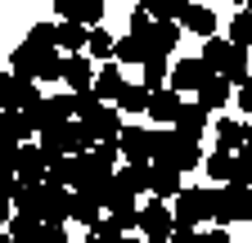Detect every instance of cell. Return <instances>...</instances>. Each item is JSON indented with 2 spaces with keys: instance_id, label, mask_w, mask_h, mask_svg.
Wrapping results in <instances>:
<instances>
[{
  "instance_id": "d590c367",
  "label": "cell",
  "mask_w": 252,
  "mask_h": 243,
  "mask_svg": "<svg viewBox=\"0 0 252 243\" xmlns=\"http://www.w3.org/2000/svg\"><path fill=\"white\" fill-rule=\"evenodd\" d=\"M36 243H68V230H63V221H45L41 234H36Z\"/></svg>"
},
{
  "instance_id": "7c38bea8",
  "label": "cell",
  "mask_w": 252,
  "mask_h": 243,
  "mask_svg": "<svg viewBox=\"0 0 252 243\" xmlns=\"http://www.w3.org/2000/svg\"><path fill=\"white\" fill-rule=\"evenodd\" d=\"M144 41H149V54H162V59H167V54L180 45V23H176V18H153V27H149Z\"/></svg>"
},
{
  "instance_id": "603a6c76",
  "label": "cell",
  "mask_w": 252,
  "mask_h": 243,
  "mask_svg": "<svg viewBox=\"0 0 252 243\" xmlns=\"http://www.w3.org/2000/svg\"><path fill=\"white\" fill-rule=\"evenodd\" d=\"M203 171H207V180H220V185H230V176H234V153L216 144V153H207V158H203Z\"/></svg>"
},
{
  "instance_id": "4316f807",
  "label": "cell",
  "mask_w": 252,
  "mask_h": 243,
  "mask_svg": "<svg viewBox=\"0 0 252 243\" xmlns=\"http://www.w3.org/2000/svg\"><path fill=\"white\" fill-rule=\"evenodd\" d=\"M140 86H149V90L171 86V77H167V59H162V54H149V59H144V77H140Z\"/></svg>"
},
{
  "instance_id": "d4e9b609",
  "label": "cell",
  "mask_w": 252,
  "mask_h": 243,
  "mask_svg": "<svg viewBox=\"0 0 252 243\" xmlns=\"http://www.w3.org/2000/svg\"><path fill=\"white\" fill-rule=\"evenodd\" d=\"M180 27H189L194 36H212V32H216V14H212L207 5H189L185 18H180Z\"/></svg>"
},
{
  "instance_id": "1f68e13d",
  "label": "cell",
  "mask_w": 252,
  "mask_h": 243,
  "mask_svg": "<svg viewBox=\"0 0 252 243\" xmlns=\"http://www.w3.org/2000/svg\"><path fill=\"white\" fill-rule=\"evenodd\" d=\"M86 243H122V230L108 216H99L94 225H86Z\"/></svg>"
},
{
  "instance_id": "ab89813d",
  "label": "cell",
  "mask_w": 252,
  "mask_h": 243,
  "mask_svg": "<svg viewBox=\"0 0 252 243\" xmlns=\"http://www.w3.org/2000/svg\"><path fill=\"white\" fill-rule=\"evenodd\" d=\"M198 243H230V234H225V225H216V230H203Z\"/></svg>"
},
{
  "instance_id": "9a60e30c",
  "label": "cell",
  "mask_w": 252,
  "mask_h": 243,
  "mask_svg": "<svg viewBox=\"0 0 252 243\" xmlns=\"http://www.w3.org/2000/svg\"><path fill=\"white\" fill-rule=\"evenodd\" d=\"M234 54H239V45H234V41L207 36V45H203V63H207L212 72H220V77H225V72H230V63H234Z\"/></svg>"
},
{
  "instance_id": "7bdbcfd3",
  "label": "cell",
  "mask_w": 252,
  "mask_h": 243,
  "mask_svg": "<svg viewBox=\"0 0 252 243\" xmlns=\"http://www.w3.org/2000/svg\"><path fill=\"white\" fill-rule=\"evenodd\" d=\"M243 9H252V0H243Z\"/></svg>"
},
{
  "instance_id": "f1b7e54d",
  "label": "cell",
  "mask_w": 252,
  "mask_h": 243,
  "mask_svg": "<svg viewBox=\"0 0 252 243\" xmlns=\"http://www.w3.org/2000/svg\"><path fill=\"white\" fill-rule=\"evenodd\" d=\"M135 5H144L153 18H185V9H189V0H135Z\"/></svg>"
},
{
  "instance_id": "8fae6325",
  "label": "cell",
  "mask_w": 252,
  "mask_h": 243,
  "mask_svg": "<svg viewBox=\"0 0 252 243\" xmlns=\"http://www.w3.org/2000/svg\"><path fill=\"white\" fill-rule=\"evenodd\" d=\"M63 81H68V90L77 95V90H90L94 86V59L81 50V54H68L63 59Z\"/></svg>"
},
{
  "instance_id": "ee69618b",
  "label": "cell",
  "mask_w": 252,
  "mask_h": 243,
  "mask_svg": "<svg viewBox=\"0 0 252 243\" xmlns=\"http://www.w3.org/2000/svg\"><path fill=\"white\" fill-rule=\"evenodd\" d=\"M14 243H23V239H14Z\"/></svg>"
},
{
  "instance_id": "836d02e7",
  "label": "cell",
  "mask_w": 252,
  "mask_h": 243,
  "mask_svg": "<svg viewBox=\"0 0 252 243\" xmlns=\"http://www.w3.org/2000/svg\"><path fill=\"white\" fill-rule=\"evenodd\" d=\"M27 41L41 45V50H59V23H36V27L27 32Z\"/></svg>"
},
{
  "instance_id": "8d00e7d4",
  "label": "cell",
  "mask_w": 252,
  "mask_h": 243,
  "mask_svg": "<svg viewBox=\"0 0 252 243\" xmlns=\"http://www.w3.org/2000/svg\"><path fill=\"white\" fill-rule=\"evenodd\" d=\"M230 185H252V162L243 153H234V176H230Z\"/></svg>"
},
{
  "instance_id": "f546056e",
  "label": "cell",
  "mask_w": 252,
  "mask_h": 243,
  "mask_svg": "<svg viewBox=\"0 0 252 243\" xmlns=\"http://www.w3.org/2000/svg\"><path fill=\"white\" fill-rule=\"evenodd\" d=\"M41 225H45V221H36V216H27V212H18V216L9 221V239H23V243H36Z\"/></svg>"
},
{
  "instance_id": "cb8c5ba5",
  "label": "cell",
  "mask_w": 252,
  "mask_h": 243,
  "mask_svg": "<svg viewBox=\"0 0 252 243\" xmlns=\"http://www.w3.org/2000/svg\"><path fill=\"white\" fill-rule=\"evenodd\" d=\"M99 212H104V198H94V194H86V189H77V194H72V212H68L72 221L94 225V221H99Z\"/></svg>"
},
{
  "instance_id": "7a4b0ae2",
  "label": "cell",
  "mask_w": 252,
  "mask_h": 243,
  "mask_svg": "<svg viewBox=\"0 0 252 243\" xmlns=\"http://www.w3.org/2000/svg\"><path fill=\"white\" fill-rule=\"evenodd\" d=\"M9 68L18 77H36V81H59L63 77V54L59 50H41V45H32L23 41L14 54H9Z\"/></svg>"
},
{
  "instance_id": "52a82bcc",
  "label": "cell",
  "mask_w": 252,
  "mask_h": 243,
  "mask_svg": "<svg viewBox=\"0 0 252 243\" xmlns=\"http://www.w3.org/2000/svg\"><path fill=\"white\" fill-rule=\"evenodd\" d=\"M171 225H176V212L162 203V198H153L149 207H140V234L149 243H167L171 239Z\"/></svg>"
},
{
  "instance_id": "9c48e42d",
  "label": "cell",
  "mask_w": 252,
  "mask_h": 243,
  "mask_svg": "<svg viewBox=\"0 0 252 243\" xmlns=\"http://www.w3.org/2000/svg\"><path fill=\"white\" fill-rule=\"evenodd\" d=\"M14 171H18V180H23V185H45L50 162H45V153H41V144H18Z\"/></svg>"
},
{
  "instance_id": "83f0119b",
  "label": "cell",
  "mask_w": 252,
  "mask_h": 243,
  "mask_svg": "<svg viewBox=\"0 0 252 243\" xmlns=\"http://www.w3.org/2000/svg\"><path fill=\"white\" fill-rule=\"evenodd\" d=\"M149 59V41L144 36H122L117 41V63H144Z\"/></svg>"
},
{
  "instance_id": "7402d4cb",
  "label": "cell",
  "mask_w": 252,
  "mask_h": 243,
  "mask_svg": "<svg viewBox=\"0 0 252 243\" xmlns=\"http://www.w3.org/2000/svg\"><path fill=\"white\" fill-rule=\"evenodd\" d=\"M176 131H180V135L203 140V131H207V108H203V104H185L180 117H176Z\"/></svg>"
},
{
  "instance_id": "e575fe53",
  "label": "cell",
  "mask_w": 252,
  "mask_h": 243,
  "mask_svg": "<svg viewBox=\"0 0 252 243\" xmlns=\"http://www.w3.org/2000/svg\"><path fill=\"white\" fill-rule=\"evenodd\" d=\"M90 158L99 162V167H108V171H113V167H117V158H122V149H117V140H99V144L90 149Z\"/></svg>"
},
{
  "instance_id": "484cf974",
  "label": "cell",
  "mask_w": 252,
  "mask_h": 243,
  "mask_svg": "<svg viewBox=\"0 0 252 243\" xmlns=\"http://www.w3.org/2000/svg\"><path fill=\"white\" fill-rule=\"evenodd\" d=\"M86 54L99 59V63H108V59H117V41L104 32V27H90V41H86Z\"/></svg>"
},
{
  "instance_id": "44dd1931",
  "label": "cell",
  "mask_w": 252,
  "mask_h": 243,
  "mask_svg": "<svg viewBox=\"0 0 252 243\" xmlns=\"http://www.w3.org/2000/svg\"><path fill=\"white\" fill-rule=\"evenodd\" d=\"M149 99H153V90H149V86H122V95H117V113L140 117V113H149Z\"/></svg>"
},
{
  "instance_id": "2e32d148",
  "label": "cell",
  "mask_w": 252,
  "mask_h": 243,
  "mask_svg": "<svg viewBox=\"0 0 252 243\" xmlns=\"http://www.w3.org/2000/svg\"><path fill=\"white\" fill-rule=\"evenodd\" d=\"M180 176H185V171H176V167H167V162H153L149 194H153V198H162V203H167V198H176V194L185 189V185H180Z\"/></svg>"
},
{
  "instance_id": "ac0fdd59",
  "label": "cell",
  "mask_w": 252,
  "mask_h": 243,
  "mask_svg": "<svg viewBox=\"0 0 252 243\" xmlns=\"http://www.w3.org/2000/svg\"><path fill=\"white\" fill-rule=\"evenodd\" d=\"M230 90H234V86H230L225 77H220V72H212V77L198 86V104H203L207 113H212V108H225V104H230Z\"/></svg>"
},
{
  "instance_id": "5bb4252c",
  "label": "cell",
  "mask_w": 252,
  "mask_h": 243,
  "mask_svg": "<svg viewBox=\"0 0 252 243\" xmlns=\"http://www.w3.org/2000/svg\"><path fill=\"white\" fill-rule=\"evenodd\" d=\"M54 9H59V18H77V23H86V27H99L104 0H54Z\"/></svg>"
},
{
  "instance_id": "d6986e66",
  "label": "cell",
  "mask_w": 252,
  "mask_h": 243,
  "mask_svg": "<svg viewBox=\"0 0 252 243\" xmlns=\"http://www.w3.org/2000/svg\"><path fill=\"white\" fill-rule=\"evenodd\" d=\"M86 41H90V27L86 23H77V18H63L59 23V50L63 54H81Z\"/></svg>"
},
{
  "instance_id": "60d3db41",
  "label": "cell",
  "mask_w": 252,
  "mask_h": 243,
  "mask_svg": "<svg viewBox=\"0 0 252 243\" xmlns=\"http://www.w3.org/2000/svg\"><path fill=\"white\" fill-rule=\"evenodd\" d=\"M239 108H243V113H252V77L239 86Z\"/></svg>"
},
{
  "instance_id": "4dcf8cb0",
  "label": "cell",
  "mask_w": 252,
  "mask_h": 243,
  "mask_svg": "<svg viewBox=\"0 0 252 243\" xmlns=\"http://www.w3.org/2000/svg\"><path fill=\"white\" fill-rule=\"evenodd\" d=\"M108 221L126 234V230H140V207L135 203H117V207H108Z\"/></svg>"
},
{
  "instance_id": "3957f363",
  "label": "cell",
  "mask_w": 252,
  "mask_h": 243,
  "mask_svg": "<svg viewBox=\"0 0 252 243\" xmlns=\"http://www.w3.org/2000/svg\"><path fill=\"white\" fill-rule=\"evenodd\" d=\"M212 221L216 225L252 221V185H216L212 189Z\"/></svg>"
},
{
  "instance_id": "f35d334b",
  "label": "cell",
  "mask_w": 252,
  "mask_h": 243,
  "mask_svg": "<svg viewBox=\"0 0 252 243\" xmlns=\"http://www.w3.org/2000/svg\"><path fill=\"white\" fill-rule=\"evenodd\" d=\"M9 95H14V72H0V108H9Z\"/></svg>"
},
{
  "instance_id": "6da1fadb",
  "label": "cell",
  "mask_w": 252,
  "mask_h": 243,
  "mask_svg": "<svg viewBox=\"0 0 252 243\" xmlns=\"http://www.w3.org/2000/svg\"><path fill=\"white\" fill-rule=\"evenodd\" d=\"M153 162H167L176 171H194L203 167V149L194 135H180V131H153Z\"/></svg>"
},
{
  "instance_id": "b9f144b4",
  "label": "cell",
  "mask_w": 252,
  "mask_h": 243,
  "mask_svg": "<svg viewBox=\"0 0 252 243\" xmlns=\"http://www.w3.org/2000/svg\"><path fill=\"white\" fill-rule=\"evenodd\" d=\"M0 243H14V239H9V234H5V230H0Z\"/></svg>"
},
{
  "instance_id": "8992f818",
  "label": "cell",
  "mask_w": 252,
  "mask_h": 243,
  "mask_svg": "<svg viewBox=\"0 0 252 243\" xmlns=\"http://www.w3.org/2000/svg\"><path fill=\"white\" fill-rule=\"evenodd\" d=\"M122 135V113L117 108H90L86 117H81V144L86 149H94V144H99V140H117Z\"/></svg>"
},
{
  "instance_id": "d6a6232c",
  "label": "cell",
  "mask_w": 252,
  "mask_h": 243,
  "mask_svg": "<svg viewBox=\"0 0 252 243\" xmlns=\"http://www.w3.org/2000/svg\"><path fill=\"white\" fill-rule=\"evenodd\" d=\"M230 41L234 45H252V9H239L230 18Z\"/></svg>"
},
{
  "instance_id": "5b68a950",
  "label": "cell",
  "mask_w": 252,
  "mask_h": 243,
  "mask_svg": "<svg viewBox=\"0 0 252 243\" xmlns=\"http://www.w3.org/2000/svg\"><path fill=\"white\" fill-rule=\"evenodd\" d=\"M41 153H45V162H59V158H68V153H86L81 122H77V126H72V122H59V126L41 131Z\"/></svg>"
},
{
  "instance_id": "30bf717a",
  "label": "cell",
  "mask_w": 252,
  "mask_h": 243,
  "mask_svg": "<svg viewBox=\"0 0 252 243\" xmlns=\"http://www.w3.org/2000/svg\"><path fill=\"white\" fill-rule=\"evenodd\" d=\"M180 108H185V99H180V90H176V86L153 90V99H149V117H153V122H162V126H176Z\"/></svg>"
},
{
  "instance_id": "4fadbf2b",
  "label": "cell",
  "mask_w": 252,
  "mask_h": 243,
  "mask_svg": "<svg viewBox=\"0 0 252 243\" xmlns=\"http://www.w3.org/2000/svg\"><path fill=\"white\" fill-rule=\"evenodd\" d=\"M212 77V68L203 63V59H180V63L171 68V86L180 90V95H185V90H194V95H198V86Z\"/></svg>"
},
{
  "instance_id": "e0dca14e",
  "label": "cell",
  "mask_w": 252,
  "mask_h": 243,
  "mask_svg": "<svg viewBox=\"0 0 252 243\" xmlns=\"http://www.w3.org/2000/svg\"><path fill=\"white\" fill-rule=\"evenodd\" d=\"M122 86H126V77H122V63L117 59H108V63H99V72H94V95L99 99H117L122 95Z\"/></svg>"
},
{
  "instance_id": "ffe728a7",
  "label": "cell",
  "mask_w": 252,
  "mask_h": 243,
  "mask_svg": "<svg viewBox=\"0 0 252 243\" xmlns=\"http://www.w3.org/2000/svg\"><path fill=\"white\" fill-rule=\"evenodd\" d=\"M252 135V126L248 122H239V117H220L216 122V140H220V149H230V153H239V144Z\"/></svg>"
},
{
  "instance_id": "ba28073f",
  "label": "cell",
  "mask_w": 252,
  "mask_h": 243,
  "mask_svg": "<svg viewBox=\"0 0 252 243\" xmlns=\"http://www.w3.org/2000/svg\"><path fill=\"white\" fill-rule=\"evenodd\" d=\"M117 149L126 162H153V131L140 126V122H126L122 135H117Z\"/></svg>"
},
{
  "instance_id": "74e56055",
  "label": "cell",
  "mask_w": 252,
  "mask_h": 243,
  "mask_svg": "<svg viewBox=\"0 0 252 243\" xmlns=\"http://www.w3.org/2000/svg\"><path fill=\"white\" fill-rule=\"evenodd\" d=\"M167 243H198V230L194 225H171V239Z\"/></svg>"
},
{
  "instance_id": "277c9868",
  "label": "cell",
  "mask_w": 252,
  "mask_h": 243,
  "mask_svg": "<svg viewBox=\"0 0 252 243\" xmlns=\"http://www.w3.org/2000/svg\"><path fill=\"white\" fill-rule=\"evenodd\" d=\"M176 225H203V221H212V189H203V185H185L180 194H176Z\"/></svg>"
}]
</instances>
